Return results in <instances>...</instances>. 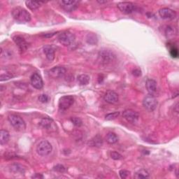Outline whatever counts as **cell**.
<instances>
[{
    "label": "cell",
    "instance_id": "obj_8",
    "mask_svg": "<svg viewBox=\"0 0 179 179\" xmlns=\"http://www.w3.org/2000/svg\"><path fill=\"white\" fill-rule=\"evenodd\" d=\"M123 115L127 121L131 123H135L139 120V115L136 111L132 109H127L123 111Z\"/></svg>",
    "mask_w": 179,
    "mask_h": 179
},
{
    "label": "cell",
    "instance_id": "obj_28",
    "mask_svg": "<svg viewBox=\"0 0 179 179\" xmlns=\"http://www.w3.org/2000/svg\"><path fill=\"white\" fill-rule=\"evenodd\" d=\"M170 54H171L172 58H176L178 56V49L175 46H172L170 48Z\"/></svg>",
    "mask_w": 179,
    "mask_h": 179
},
{
    "label": "cell",
    "instance_id": "obj_16",
    "mask_svg": "<svg viewBox=\"0 0 179 179\" xmlns=\"http://www.w3.org/2000/svg\"><path fill=\"white\" fill-rule=\"evenodd\" d=\"M146 87L149 95H153L157 93V82L153 79H148L146 83Z\"/></svg>",
    "mask_w": 179,
    "mask_h": 179
},
{
    "label": "cell",
    "instance_id": "obj_27",
    "mask_svg": "<svg viewBox=\"0 0 179 179\" xmlns=\"http://www.w3.org/2000/svg\"><path fill=\"white\" fill-rule=\"evenodd\" d=\"M12 78H13V75L9 72H7L6 74H2L0 76V80L1 81H4V80H9Z\"/></svg>",
    "mask_w": 179,
    "mask_h": 179
},
{
    "label": "cell",
    "instance_id": "obj_19",
    "mask_svg": "<svg viewBox=\"0 0 179 179\" xmlns=\"http://www.w3.org/2000/svg\"><path fill=\"white\" fill-rule=\"evenodd\" d=\"M9 133L8 131L2 130L0 131V144L1 145H4L7 144L8 141H9Z\"/></svg>",
    "mask_w": 179,
    "mask_h": 179
},
{
    "label": "cell",
    "instance_id": "obj_7",
    "mask_svg": "<svg viewBox=\"0 0 179 179\" xmlns=\"http://www.w3.org/2000/svg\"><path fill=\"white\" fill-rule=\"evenodd\" d=\"M74 98L71 95L62 97L59 101V108L61 110H67L73 105Z\"/></svg>",
    "mask_w": 179,
    "mask_h": 179
},
{
    "label": "cell",
    "instance_id": "obj_13",
    "mask_svg": "<svg viewBox=\"0 0 179 179\" xmlns=\"http://www.w3.org/2000/svg\"><path fill=\"white\" fill-rule=\"evenodd\" d=\"M31 84L33 87L37 90H41L43 86V80L41 76L37 73H34L31 76Z\"/></svg>",
    "mask_w": 179,
    "mask_h": 179
},
{
    "label": "cell",
    "instance_id": "obj_15",
    "mask_svg": "<svg viewBox=\"0 0 179 179\" xmlns=\"http://www.w3.org/2000/svg\"><path fill=\"white\" fill-rule=\"evenodd\" d=\"M118 95L112 90L107 91L104 95V100L110 104H114L118 101Z\"/></svg>",
    "mask_w": 179,
    "mask_h": 179
},
{
    "label": "cell",
    "instance_id": "obj_14",
    "mask_svg": "<svg viewBox=\"0 0 179 179\" xmlns=\"http://www.w3.org/2000/svg\"><path fill=\"white\" fill-rule=\"evenodd\" d=\"M13 40L21 51H25L28 49V43L21 36H15Z\"/></svg>",
    "mask_w": 179,
    "mask_h": 179
},
{
    "label": "cell",
    "instance_id": "obj_1",
    "mask_svg": "<svg viewBox=\"0 0 179 179\" xmlns=\"http://www.w3.org/2000/svg\"><path fill=\"white\" fill-rule=\"evenodd\" d=\"M11 15L17 22L20 23H28L31 20V15L22 7H16L11 11Z\"/></svg>",
    "mask_w": 179,
    "mask_h": 179
},
{
    "label": "cell",
    "instance_id": "obj_37",
    "mask_svg": "<svg viewBox=\"0 0 179 179\" xmlns=\"http://www.w3.org/2000/svg\"><path fill=\"white\" fill-rule=\"evenodd\" d=\"M98 3H100V4H103V3H106L107 1H97Z\"/></svg>",
    "mask_w": 179,
    "mask_h": 179
},
{
    "label": "cell",
    "instance_id": "obj_6",
    "mask_svg": "<svg viewBox=\"0 0 179 179\" xmlns=\"http://www.w3.org/2000/svg\"><path fill=\"white\" fill-rule=\"evenodd\" d=\"M143 105L148 111H153L156 109L157 105V101L156 97L151 95L146 96L143 100Z\"/></svg>",
    "mask_w": 179,
    "mask_h": 179
},
{
    "label": "cell",
    "instance_id": "obj_4",
    "mask_svg": "<svg viewBox=\"0 0 179 179\" xmlns=\"http://www.w3.org/2000/svg\"><path fill=\"white\" fill-rule=\"evenodd\" d=\"M58 39L59 42L63 45V46H69L74 42V41H75V36L70 32L65 31L58 35Z\"/></svg>",
    "mask_w": 179,
    "mask_h": 179
},
{
    "label": "cell",
    "instance_id": "obj_22",
    "mask_svg": "<svg viewBox=\"0 0 179 179\" xmlns=\"http://www.w3.org/2000/svg\"><path fill=\"white\" fill-rule=\"evenodd\" d=\"M90 76L87 74H81L78 76V81L80 85H88L90 82Z\"/></svg>",
    "mask_w": 179,
    "mask_h": 179
},
{
    "label": "cell",
    "instance_id": "obj_20",
    "mask_svg": "<svg viewBox=\"0 0 179 179\" xmlns=\"http://www.w3.org/2000/svg\"><path fill=\"white\" fill-rule=\"evenodd\" d=\"M43 2H36V1H26L25 4L27 7L32 11H34L39 8L41 4H43Z\"/></svg>",
    "mask_w": 179,
    "mask_h": 179
},
{
    "label": "cell",
    "instance_id": "obj_31",
    "mask_svg": "<svg viewBox=\"0 0 179 179\" xmlns=\"http://www.w3.org/2000/svg\"><path fill=\"white\" fill-rule=\"evenodd\" d=\"M130 172L129 171H127V170H125V169H122V170H120V171H119L120 176L121 178H123V179L127 178V176L130 175Z\"/></svg>",
    "mask_w": 179,
    "mask_h": 179
},
{
    "label": "cell",
    "instance_id": "obj_11",
    "mask_svg": "<svg viewBox=\"0 0 179 179\" xmlns=\"http://www.w3.org/2000/svg\"><path fill=\"white\" fill-rule=\"evenodd\" d=\"M118 8L124 14H130L134 11V5L131 2H123L118 4Z\"/></svg>",
    "mask_w": 179,
    "mask_h": 179
},
{
    "label": "cell",
    "instance_id": "obj_17",
    "mask_svg": "<svg viewBox=\"0 0 179 179\" xmlns=\"http://www.w3.org/2000/svg\"><path fill=\"white\" fill-rule=\"evenodd\" d=\"M43 53L46 55V58L49 61L52 62L55 59V50L52 46H46L43 47Z\"/></svg>",
    "mask_w": 179,
    "mask_h": 179
},
{
    "label": "cell",
    "instance_id": "obj_24",
    "mask_svg": "<svg viewBox=\"0 0 179 179\" xmlns=\"http://www.w3.org/2000/svg\"><path fill=\"white\" fill-rule=\"evenodd\" d=\"M52 123H53L52 120H50V118H43L42 120H41V121L40 122V125L43 128H44V129L49 130L50 127H51Z\"/></svg>",
    "mask_w": 179,
    "mask_h": 179
},
{
    "label": "cell",
    "instance_id": "obj_2",
    "mask_svg": "<svg viewBox=\"0 0 179 179\" xmlns=\"http://www.w3.org/2000/svg\"><path fill=\"white\" fill-rule=\"evenodd\" d=\"M8 120L9 121L10 124L14 127V129L16 130L19 131V132H22V131L25 130V123L20 116L15 114H11L8 115Z\"/></svg>",
    "mask_w": 179,
    "mask_h": 179
},
{
    "label": "cell",
    "instance_id": "obj_3",
    "mask_svg": "<svg viewBox=\"0 0 179 179\" xmlns=\"http://www.w3.org/2000/svg\"><path fill=\"white\" fill-rule=\"evenodd\" d=\"M98 58H99L100 62L101 64H108L114 60L115 55L110 50L102 49L100 50L99 53H98Z\"/></svg>",
    "mask_w": 179,
    "mask_h": 179
},
{
    "label": "cell",
    "instance_id": "obj_25",
    "mask_svg": "<svg viewBox=\"0 0 179 179\" xmlns=\"http://www.w3.org/2000/svg\"><path fill=\"white\" fill-rule=\"evenodd\" d=\"M70 120H71V123H73V125H74V126H76V127H80L83 125V122L79 118L71 117L70 118Z\"/></svg>",
    "mask_w": 179,
    "mask_h": 179
},
{
    "label": "cell",
    "instance_id": "obj_10",
    "mask_svg": "<svg viewBox=\"0 0 179 179\" xmlns=\"http://www.w3.org/2000/svg\"><path fill=\"white\" fill-rule=\"evenodd\" d=\"M160 16L162 19L173 20L176 17V13L169 8H162L159 11Z\"/></svg>",
    "mask_w": 179,
    "mask_h": 179
},
{
    "label": "cell",
    "instance_id": "obj_26",
    "mask_svg": "<svg viewBox=\"0 0 179 179\" xmlns=\"http://www.w3.org/2000/svg\"><path fill=\"white\" fill-rule=\"evenodd\" d=\"M119 115H120V112L118 111H116V112H113L111 113H109V114H107L105 118H106V120H114L116 118H118Z\"/></svg>",
    "mask_w": 179,
    "mask_h": 179
},
{
    "label": "cell",
    "instance_id": "obj_18",
    "mask_svg": "<svg viewBox=\"0 0 179 179\" xmlns=\"http://www.w3.org/2000/svg\"><path fill=\"white\" fill-rule=\"evenodd\" d=\"M89 144L90 145V146H94V147H97V148L101 147L103 145L102 137L100 135L95 136L93 139H91V141H90Z\"/></svg>",
    "mask_w": 179,
    "mask_h": 179
},
{
    "label": "cell",
    "instance_id": "obj_35",
    "mask_svg": "<svg viewBox=\"0 0 179 179\" xmlns=\"http://www.w3.org/2000/svg\"><path fill=\"white\" fill-rule=\"evenodd\" d=\"M132 74L134 76H136V77H139L141 75V71L139 69H134L132 71Z\"/></svg>",
    "mask_w": 179,
    "mask_h": 179
},
{
    "label": "cell",
    "instance_id": "obj_36",
    "mask_svg": "<svg viewBox=\"0 0 179 179\" xmlns=\"http://www.w3.org/2000/svg\"><path fill=\"white\" fill-rule=\"evenodd\" d=\"M32 178H43V176L42 175H41V174H36L34 176H32Z\"/></svg>",
    "mask_w": 179,
    "mask_h": 179
},
{
    "label": "cell",
    "instance_id": "obj_34",
    "mask_svg": "<svg viewBox=\"0 0 179 179\" xmlns=\"http://www.w3.org/2000/svg\"><path fill=\"white\" fill-rule=\"evenodd\" d=\"M174 34V29H173L171 27H167V28L166 29V34L167 36V37H173Z\"/></svg>",
    "mask_w": 179,
    "mask_h": 179
},
{
    "label": "cell",
    "instance_id": "obj_9",
    "mask_svg": "<svg viewBox=\"0 0 179 179\" xmlns=\"http://www.w3.org/2000/svg\"><path fill=\"white\" fill-rule=\"evenodd\" d=\"M59 3L61 7L64 11L71 12L76 9L79 2L78 1H65V0H62V1L59 2Z\"/></svg>",
    "mask_w": 179,
    "mask_h": 179
},
{
    "label": "cell",
    "instance_id": "obj_5",
    "mask_svg": "<svg viewBox=\"0 0 179 179\" xmlns=\"http://www.w3.org/2000/svg\"><path fill=\"white\" fill-rule=\"evenodd\" d=\"M52 145L46 140H43L37 147V153L41 156H47L52 152Z\"/></svg>",
    "mask_w": 179,
    "mask_h": 179
},
{
    "label": "cell",
    "instance_id": "obj_21",
    "mask_svg": "<svg viewBox=\"0 0 179 179\" xmlns=\"http://www.w3.org/2000/svg\"><path fill=\"white\" fill-rule=\"evenodd\" d=\"M106 141L109 144H114L118 141V138L115 134L113 132H109L106 134Z\"/></svg>",
    "mask_w": 179,
    "mask_h": 179
},
{
    "label": "cell",
    "instance_id": "obj_23",
    "mask_svg": "<svg viewBox=\"0 0 179 179\" xmlns=\"http://www.w3.org/2000/svg\"><path fill=\"white\" fill-rule=\"evenodd\" d=\"M149 177V173L146 169H140L137 171L135 175H134V178L136 179H141V178H146Z\"/></svg>",
    "mask_w": 179,
    "mask_h": 179
},
{
    "label": "cell",
    "instance_id": "obj_29",
    "mask_svg": "<svg viewBox=\"0 0 179 179\" xmlns=\"http://www.w3.org/2000/svg\"><path fill=\"white\" fill-rule=\"evenodd\" d=\"M53 170L59 173H64L66 171V168L62 165H57L53 166Z\"/></svg>",
    "mask_w": 179,
    "mask_h": 179
},
{
    "label": "cell",
    "instance_id": "obj_30",
    "mask_svg": "<svg viewBox=\"0 0 179 179\" xmlns=\"http://www.w3.org/2000/svg\"><path fill=\"white\" fill-rule=\"evenodd\" d=\"M111 157L113 160H120L122 159V158H123V156H122L120 153H118V152L113 151L111 153Z\"/></svg>",
    "mask_w": 179,
    "mask_h": 179
},
{
    "label": "cell",
    "instance_id": "obj_32",
    "mask_svg": "<svg viewBox=\"0 0 179 179\" xmlns=\"http://www.w3.org/2000/svg\"><path fill=\"white\" fill-rule=\"evenodd\" d=\"M38 100H39L41 103H47L49 102V97L47 95H41L39 97H38Z\"/></svg>",
    "mask_w": 179,
    "mask_h": 179
},
{
    "label": "cell",
    "instance_id": "obj_12",
    "mask_svg": "<svg viewBox=\"0 0 179 179\" xmlns=\"http://www.w3.org/2000/svg\"><path fill=\"white\" fill-rule=\"evenodd\" d=\"M66 73V69L62 67H55L50 69L49 71V74L50 77L54 79L61 78Z\"/></svg>",
    "mask_w": 179,
    "mask_h": 179
},
{
    "label": "cell",
    "instance_id": "obj_33",
    "mask_svg": "<svg viewBox=\"0 0 179 179\" xmlns=\"http://www.w3.org/2000/svg\"><path fill=\"white\" fill-rule=\"evenodd\" d=\"M87 41L89 43H91V44L92 43V41H93V43H96V41H97L96 36L94 34H88V37H87Z\"/></svg>",
    "mask_w": 179,
    "mask_h": 179
}]
</instances>
